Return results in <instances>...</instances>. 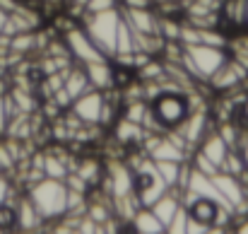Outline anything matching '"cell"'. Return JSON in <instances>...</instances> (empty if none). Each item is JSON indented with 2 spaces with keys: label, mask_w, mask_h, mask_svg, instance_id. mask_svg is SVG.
<instances>
[{
  "label": "cell",
  "mask_w": 248,
  "mask_h": 234,
  "mask_svg": "<svg viewBox=\"0 0 248 234\" xmlns=\"http://www.w3.org/2000/svg\"><path fill=\"white\" fill-rule=\"evenodd\" d=\"M27 196L46 222H58L68 213V186L61 179L44 176L41 181L29 186Z\"/></svg>",
  "instance_id": "1"
},
{
  "label": "cell",
  "mask_w": 248,
  "mask_h": 234,
  "mask_svg": "<svg viewBox=\"0 0 248 234\" xmlns=\"http://www.w3.org/2000/svg\"><path fill=\"white\" fill-rule=\"evenodd\" d=\"M227 51L217 49V46H207V44H190L183 46V56H181V66L188 70V75L198 82H207L224 63H227Z\"/></svg>",
  "instance_id": "2"
},
{
  "label": "cell",
  "mask_w": 248,
  "mask_h": 234,
  "mask_svg": "<svg viewBox=\"0 0 248 234\" xmlns=\"http://www.w3.org/2000/svg\"><path fill=\"white\" fill-rule=\"evenodd\" d=\"M121 24V10L111 7L104 12H84V32L99 46L106 58L116 56V32Z\"/></svg>",
  "instance_id": "3"
},
{
  "label": "cell",
  "mask_w": 248,
  "mask_h": 234,
  "mask_svg": "<svg viewBox=\"0 0 248 234\" xmlns=\"http://www.w3.org/2000/svg\"><path fill=\"white\" fill-rule=\"evenodd\" d=\"M152 104V111L157 116V121L162 123V128L169 131V128H176L190 111L188 106V97L181 94V92H162L157 99L150 101Z\"/></svg>",
  "instance_id": "4"
},
{
  "label": "cell",
  "mask_w": 248,
  "mask_h": 234,
  "mask_svg": "<svg viewBox=\"0 0 248 234\" xmlns=\"http://www.w3.org/2000/svg\"><path fill=\"white\" fill-rule=\"evenodd\" d=\"M104 193H108L111 198H123L128 193H135V171L123 164V162H111L104 169Z\"/></svg>",
  "instance_id": "5"
},
{
  "label": "cell",
  "mask_w": 248,
  "mask_h": 234,
  "mask_svg": "<svg viewBox=\"0 0 248 234\" xmlns=\"http://www.w3.org/2000/svg\"><path fill=\"white\" fill-rule=\"evenodd\" d=\"M63 41H65V46H68V51H70L73 61H78L80 66L92 63V61H101V58H106V56L99 51V46L92 41V36L84 32V27H70V29H65Z\"/></svg>",
  "instance_id": "6"
},
{
  "label": "cell",
  "mask_w": 248,
  "mask_h": 234,
  "mask_svg": "<svg viewBox=\"0 0 248 234\" xmlns=\"http://www.w3.org/2000/svg\"><path fill=\"white\" fill-rule=\"evenodd\" d=\"M207 128H210V116H207V109H193L188 111V116L176 126V131L186 138V143L198 150L200 140L207 135Z\"/></svg>",
  "instance_id": "7"
},
{
  "label": "cell",
  "mask_w": 248,
  "mask_h": 234,
  "mask_svg": "<svg viewBox=\"0 0 248 234\" xmlns=\"http://www.w3.org/2000/svg\"><path fill=\"white\" fill-rule=\"evenodd\" d=\"M101 106H104V92L96 89V87H92V89H87L84 94H80V97L73 101L70 111H73L82 123H99V118H101Z\"/></svg>",
  "instance_id": "8"
},
{
  "label": "cell",
  "mask_w": 248,
  "mask_h": 234,
  "mask_svg": "<svg viewBox=\"0 0 248 234\" xmlns=\"http://www.w3.org/2000/svg\"><path fill=\"white\" fill-rule=\"evenodd\" d=\"M246 75H248V70L239 63V61L227 58V63H224L212 78L207 80V82H210V87H212L215 92H229V89L244 84V82H246Z\"/></svg>",
  "instance_id": "9"
},
{
  "label": "cell",
  "mask_w": 248,
  "mask_h": 234,
  "mask_svg": "<svg viewBox=\"0 0 248 234\" xmlns=\"http://www.w3.org/2000/svg\"><path fill=\"white\" fill-rule=\"evenodd\" d=\"M121 17L128 22V27L133 32H140V34H159V17L155 10L150 7H123L121 10ZM162 36V34H159Z\"/></svg>",
  "instance_id": "10"
},
{
  "label": "cell",
  "mask_w": 248,
  "mask_h": 234,
  "mask_svg": "<svg viewBox=\"0 0 248 234\" xmlns=\"http://www.w3.org/2000/svg\"><path fill=\"white\" fill-rule=\"evenodd\" d=\"M17 230L19 232H39V230H51V227H44V217L39 215V210L34 208V203L29 201V196H22L17 203Z\"/></svg>",
  "instance_id": "11"
},
{
  "label": "cell",
  "mask_w": 248,
  "mask_h": 234,
  "mask_svg": "<svg viewBox=\"0 0 248 234\" xmlns=\"http://www.w3.org/2000/svg\"><path fill=\"white\" fill-rule=\"evenodd\" d=\"M89 84L106 92V89H113V68L108 63V58H101V61H92V63H84L82 66Z\"/></svg>",
  "instance_id": "12"
},
{
  "label": "cell",
  "mask_w": 248,
  "mask_h": 234,
  "mask_svg": "<svg viewBox=\"0 0 248 234\" xmlns=\"http://www.w3.org/2000/svg\"><path fill=\"white\" fill-rule=\"evenodd\" d=\"M219 27L244 29L246 27V0H222V5H219Z\"/></svg>",
  "instance_id": "13"
},
{
  "label": "cell",
  "mask_w": 248,
  "mask_h": 234,
  "mask_svg": "<svg viewBox=\"0 0 248 234\" xmlns=\"http://www.w3.org/2000/svg\"><path fill=\"white\" fill-rule=\"evenodd\" d=\"M198 150L202 152V155L207 157L210 162H215L217 167H222V162H224V157L229 152V145L224 143V138L217 133V131H207V135L200 140V145H198Z\"/></svg>",
  "instance_id": "14"
},
{
  "label": "cell",
  "mask_w": 248,
  "mask_h": 234,
  "mask_svg": "<svg viewBox=\"0 0 248 234\" xmlns=\"http://www.w3.org/2000/svg\"><path fill=\"white\" fill-rule=\"evenodd\" d=\"M113 135H116V140L121 145H140L142 138H145V128L138 126V123H133V121H128L123 116L121 121L113 123Z\"/></svg>",
  "instance_id": "15"
},
{
  "label": "cell",
  "mask_w": 248,
  "mask_h": 234,
  "mask_svg": "<svg viewBox=\"0 0 248 234\" xmlns=\"http://www.w3.org/2000/svg\"><path fill=\"white\" fill-rule=\"evenodd\" d=\"M130 227L140 234H164L166 227L157 220V215L152 213V208H140L135 213V217L130 220Z\"/></svg>",
  "instance_id": "16"
},
{
  "label": "cell",
  "mask_w": 248,
  "mask_h": 234,
  "mask_svg": "<svg viewBox=\"0 0 248 234\" xmlns=\"http://www.w3.org/2000/svg\"><path fill=\"white\" fill-rule=\"evenodd\" d=\"M178 208H181V198H178L176 193H171V191H166L157 203H152V213L157 215V220H159L164 227L173 220V215L178 213Z\"/></svg>",
  "instance_id": "17"
},
{
  "label": "cell",
  "mask_w": 248,
  "mask_h": 234,
  "mask_svg": "<svg viewBox=\"0 0 248 234\" xmlns=\"http://www.w3.org/2000/svg\"><path fill=\"white\" fill-rule=\"evenodd\" d=\"M73 171H78V174L82 176L89 188H96V186L101 184V179H104V167H101V162H99V159H89V157L78 159Z\"/></svg>",
  "instance_id": "18"
},
{
  "label": "cell",
  "mask_w": 248,
  "mask_h": 234,
  "mask_svg": "<svg viewBox=\"0 0 248 234\" xmlns=\"http://www.w3.org/2000/svg\"><path fill=\"white\" fill-rule=\"evenodd\" d=\"M190 217L198 220V222H205V225H212L215 222V215H217V203L210 201V198H198L190 208H188Z\"/></svg>",
  "instance_id": "19"
},
{
  "label": "cell",
  "mask_w": 248,
  "mask_h": 234,
  "mask_svg": "<svg viewBox=\"0 0 248 234\" xmlns=\"http://www.w3.org/2000/svg\"><path fill=\"white\" fill-rule=\"evenodd\" d=\"M36 49V32L29 29V32H19L15 36H10V51L12 53H19V56H27L29 51Z\"/></svg>",
  "instance_id": "20"
},
{
  "label": "cell",
  "mask_w": 248,
  "mask_h": 234,
  "mask_svg": "<svg viewBox=\"0 0 248 234\" xmlns=\"http://www.w3.org/2000/svg\"><path fill=\"white\" fill-rule=\"evenodd\" d=\"M152 162H155V159H152ZM181 164H183V162H169V159H159V162H155L157 174L162 176V181H164L169 188L178 184V176H181Z\"/></svg>",
  "instance_id": "21"
},
{
  "label": "cell",
  "mask_w": 248,
  "mask_h": 234,
  "mask_svg": "<svg viewBox=\"0 0 248 234\" xmlns=\"http://www.w3.org/2000/svg\"><path fill=\"white\" fill-rule=\"evenodd\" d=\"M17 230V208L10 198L0 203V232H12Z\"/></svg>",
  "instance_id": "22"
},
{
  "label": "cell",
  "mask_w": 248,
  "mask_h": 234,
  "mask_svg": "<svg viewBox=\"0 0 248 234\" xmlns=\"http://www.w3.org/2000/svg\"><path fill=\"white\" fill-rule=\"evenodd\" d=\"M244 169H246V162H244V157L239 155V150H229L224 162H222V167H219V171H227L232 176H239Z\"/></svg>",
  "instance_id": "23"
},
{
  "label": "cell",
  "mask_w": 248,
  "mask_h": 234,
  "mask_svg": "<svg viewBox=\"0 0 248 234\" xmlns=\"http://www.w3.org/2000/svg\"><path fill=\"white\" fill-rule=\"evenodd\" d=\"M190 164L198 169V171H202V174H207V176H215L217 171H219V167L215 164V162H210L207 157L202 155L200 150H195L193 155H190Z\"/></svg>",
  "instance_id": "24"
},
{
  "label": "cell",
  "mask_w": 248,
  "mask_h": 234,
  "mask_svg": "<svg viewBox=\"0 0 248 234\" xmlns=\"http://www.w3.org/2000/svg\"><path fill=\"white\" fill-rule=\"evenodd\" d=\"M188 217H190V213H188V208H178V213L173 215V220L166 225V232L171 234H186V227H188Z\"/></svg>",
  "instance_id": "25"
},
{
  "label": "cell",
  "mask_w": 248,
  "mask_h": 234,
  "mask_svg": "<svg viewBox=\"0 0 248 234\" xmlns=\"http://www.w3.org/2000/svg\"><path fill=\"white\" fill-rule=\"evenodd\" d=\"M164 75V66L157 63V61H147L142 68H140V78L142 80H159Z\"/></svg>",
  "instance_id": "26"
},
{
  "label": "cell",
  "mask_w": 248,
  "mask_h": 234,
  "mask_svg": "<svg viewBox=\"0 0 248 234\" xmlns=\"http://www.w3.org/2000/svg\"><path fill=\"white\" fill-rule=\"evenodd\" d=\"M15 167H17V159L10 152L7 143L2 140V143H0V174H2V171H10V169H15Z\"/></svg>",
  "instance_id": "27"
},
{
  "label": "cell",
  "mask_w": 248,
  "mask_h": 234,
  "mask_svg": "<svg viewBox=\"0 0 248 234\" xmlns=\"http://www.w3.org/2000/svg\"><path fill=\"white\" fill-rule=\"evenodd\" d=\"M53 101H56L63 111H68V109L73 106V101H75V99L70 97V92H68L65 87H61V89H56V92H53Z\"/></svg>",
  "instance_id": "28"
},
{
  "label": "cell",
  "mask_w": 248,
  "mask_h": 234,
  "mask_svg": "<svg viewBox=\"0 0 248 234\" xmlns=\"http://www.w3.org/2000/svg\"><path fill=\"white\" fill-rule=\"evenodd\" d=\"M116 2H118V0H87L84 12H104V10L116 7Z\"/></svg>",
  "instance_id": "29"
},
{
  "label": "cell",
  "mask_w": 248,
  "mask_h": 234,
  "mask_svg": "<svg viewBox=\"0 0 248 234\" xmlns=\"http://www.w3.org/2000/svg\"><path fill=\"white\" fill-rule=\"evenodd\" d=\"M212 225H205V222H198L193 217H188V227H186V234H207Z\"/></svg>",
  "instance_id": "30"
},
{
  "label": "cell",
  "mask_w": 248,
  "mask_h": 234,
  "mask_svg": "<svg viewBox=\"0 0 248 234\" xmlns=\"http://www.w3.org/2000/svg\"><path fill=\"white\" fill-rule=\"evenodd\" d=\"M236 150H239V155L244 157V162H246V167H248V131H244V128H241V135H239Z\"/></svg>",
  "instance_id": "31"
},
{
  "label": "cell",
  "mask_w": 248,
  "mask_h": 234,
  "mask_svg": "<svg viewBox=\"0 0 248 234\" xmlns=\"http://www.w3.org/2000/svg\"><path fill=\"white\" fill-rule=\"evenodd\" d=\"M5 97V94H2ZM2 97H0V133L5 135V126H7V111H5V101H2Z\"/></svg>",
  "instance_id": "32"
},
{
  "label": "cell",
  "mask_w": 248,
  "mask_h": 234,
  "mask_svg": "<svg viewBox=\"0 0 248 234\" xmlns=\"http://www.w3.org/2000/svg\"><path fill=\"white\" fill-rule=\"evenodd\" d=\"M7 193H10V181H7V179L0 174V203L7 198Z\"/></svg>",
  "instance_id": "33"
},
{
  "label": "cell",
  "mask_w": 248,
  "mask_h": 234,
  "mask_svg": "<svg viewBox=\"0 0 248 234\" xmlns=\"http://www.w3.org/2000/svg\"><path fill=\"white\" fill-rule=\"evenodd\" d=\"M152 0H123V7H150Z\"/></svg>",
  "instance_id": "34"
},
{
  "label": "cell",
  "mask_w": 248,
  "mask_h": 234,
  "mask_svg": "<svg viewBox=\"0 0 248 234\" xmlns=\"http://www.w3.org/2000/svg\"><path fill=\"white\" fill-rule=\"evenodd\" d=\"M236 222H239V225H236V232H239V234H248V215H246V217H239Z\"/></svg>",
  "instance_id": "35"
},
{
  "label": "cell",
  "mask_w": 248,
  "mask_h": 234,
  "mask_svg": "<svg viewBox=\"0 0 248 234\" xmlns=\"http://www.w3.org/2000/svg\"><path fill=\"white\" fill-rule=\"evenodd\" d=\"M70 5H73V10H75V12H82L84 5H87V0H70Z\"/></svg>",
  "instance_id": "36"
},
{
  "label": "cell",
  "mask_w": 248,
  "mask_h": 234,
  "mask_svg": "<svg viewBox=\"0 0 248 234\" xmlns=\"http://www.w3.org/2000/svg\"><path fill=\"white\" fill-rule=\"evenodd\" d=\"M7 15H10V12H5V10L0 7V32H2V27H5V22H7Z\"/></svg>",
  "instance_id": "37"
},
{
  "label": "cell",
  "mask_w": 248,
  "mask_h": 234,
  "mask_svg": "<svg viewBox=\"0 0 248 234\" xmlns=\"http://www.w3.org/2000/svg\"><path fill=\"white\" fill-rule=\"evenodd\" d=\"M2 94H7V82H5V78H0V97Z\"/></svg>",
  "instance_id": "38"
},
{
  "label": "cell",
  "mask_w": 248,
  "mask_h": 234,
  "mask_svg": "<svg viewBox=\"0 0 248 234\" xmlns=\"http://www.w3.org/2000/svg\"><path fill=\"white\" fill-rule=\"evenodd\" d=\"M241 111H244V121H246V123H248V99H246V104L241 106Z\"/></svg>",
  "instance_id": "39"
},
{
  "label": "cell",
  "mask_w": 248,
  "mask_h": 234,
  "mask_svg": "<svg viewBox=\"0 0 248 234\" xmlns=\"http://www.w3.org/2000/svg\"><path fill=\"white\" fill-rule=\"evenodd\" d=\"M246 27H248V0H246Z\"/></svg>",
  "instance_id": "40"
},
{
  "label": "cell",
  "mask_w": 248,
  "mask_h": 234,
  "mask_svg": "<svg viewBox=\"0 0 248 234\" xmlns=\"http://www.w3.org/2000/svg\"><path fill=\"white\" fill-rule=\"evenodd\" d=\"M48 2H61V0H48Z\"/></svg>",
  "instance_id": "41"
},
{
  "label": "cell",
  "mask_w": 248,
  "mask_h": 234,
  "mask_svg": "<svg viewBox=\"0 0 248 234\" xmlns=\"http://www.w3.org/2000/svg\"><path fill=\"white\" fill-rule=\"evenodd\" d=\"M0 143H2V133H0Z\"/></svg>",
  "instance_id": "42"
}]
</instances>
